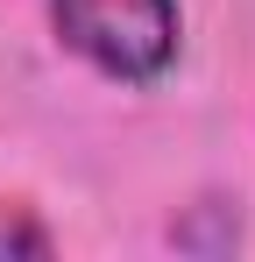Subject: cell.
Instances as JSON below:
<instances>
[{
	"label": "cell",
	"mask_w": 255,
	"mask_h": 262,
	"mask_svg": "<svg viewBox=\"0 0 255 262\" xmlns=\"http://www.w3.org/2000/svg\"><path fill=\"white\" fill-rule=\"evenodd\" d=\"M0 255H57V234L29 206H0Z\"/></svg>",
	"instance_id": "7a4b0ae2"
},
{
	"label": "cell",
	"mask_w": 255,
	"mask_h": 262,
	"mask_svg": "<svg viewBox=\"0 0 255 262\" xmlns=\"http://www.w3.org/2000/svg\"><path fill=\"white\" fill-rule=\"evenodd\" d=\"M50 29L99 78L156 85L184 50V7L177 0H50Z\"/></svg>",
	"instance_id": "6da1fadb"
}]
</instances>
